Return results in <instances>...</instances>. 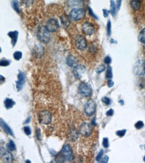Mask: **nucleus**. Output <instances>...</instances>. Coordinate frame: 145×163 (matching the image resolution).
Segmentation results:
<instances>
[{"mask_svg": "<svg viewBox=\"0 0 145 163\" xmlns=\"http://www.w3.org/2000/svg\"><path fill=\"white\" fill-rule=\"evenodd\" d=\"M58 157H60V160H64L65 161H72L74 158V156L71 146L68 144H64L60 153L58 154Z\"/></svg>", "mask_w": 145, "mask_h": 163, "instance_id": "f257e3e1", "label": "nucleus"}, {"mask_svg": "<svg viewBox=\"0 0 145 163\" xmlns=\"http://www.w3.org/2000/svg\"><path fill=\"white\" fill-rule=\"evenodd\" d=\"M50 31L47 28L46 26L40 25L39 26L38 29L37 30V37L40 42L44 44H46L50 41Z\"/></svg>", "mask_w": 145, "mask_h": 163, "instance_id": "f03ea898", "label": "nucleus"}, {"mask_svg": "<svg viewBox=\"0 0 145 163\" xmlns=\"http://www.w3.org/2000/svg\"><path fill=\"white\" fill-rule=\"evenodd\" d=\"M133 72L136 76H142L145 74V60H138L133 66Z\"/></svg>", "mask_w": 145, "mask_h": 163, "instance_id": "7ed1b4c3", "label": "nucleus"}, {"mask_svg": "<svg viewBox=\"0 0 145 163\" xmlns=\"http://www.w3.org/2000/svg\"><path fill=\"white\" fill-rule=\"evenodd\" d=\"M39 122L43 124H49L52 122V116L50 112L47 110H42L38 114Z\"/></svg>", "mask_w": 145, "mask_h": 163, "instance_id": "20e7f679", "label": "nucleus"}, {"mask_svg": "<svg viewBox=\"0 0 145 163\" xmlns=\"http://www.w3.org/2000/svg\"><path fill=\"white\" fill-rule=\"evenodd\" d=\"M78 92L82 96L89 97L92 94V89L90 84L86 82H82L78 86Z\"/></svg>", "mask_w": 145, "mask_h": 163, "instance_id": "39448f33", "label": "nucleus"}, {"mask_svg": "<svg viewBox=\"0 0 145 163\" xmlns=\"http://www.w3.org/2000/svg\"><path fill=\"white\" fill-rule=\"evenodd\" d=\"M85 16V12L82 8H74L70 12V17L74 21H78L83 19Z\"/></svg>", "mask_w": 145, "mask_h": 163, "instance_id": "423d86ee", "label": "nucleus"}, {"mask_svg": "<svg viewBox=\"0 0 145 163\" xmlns=\"http://www.w3.org/2000/svg\"><path fill=\"white\" fill-rule=\"evenodd\" d=\"M75 45L80 50H85L87 48V41L83 36L78 35L75 38Z\"/></svg>", "mask_w": 145, "mask_h": 163, "instance_id": "0eeeda50", "label": "nucleus"}, {"mask_svg": "<svg viewBox=\"0 0 145 163\" xmlns=\"http://www.w3.org/2000/svg\"><path fill=\"white\" fill-rule=\"evenodd\" d=\"M96 110V103L93 100H88L84 105V112L88 116H92L94 114Z\"/></svg>", "mask_w": 145, "mask_h": 163, "instance_id": "6e6552de", "label": "nucleus"}, {"mask_svg": "<svg viewBox=\"0 0 145 163\" xmlns=\"http://www.w3.org/2000/svg\"><path fill=\"white\" fill-rule=\"evenodd\" d=\"M92 132V126L87 122H83L80 127V133L82 136L88 137Z\"/></svg>", "mask_w": 145, "mask_h": 163, "instance_id": "1a4fd4ad", "label": "nucleus"}, {"mask_svg": "<svg viewBox=\"0 0 145 163\" xmlns=\"http://www.w3.org/2000/svg\"><path fill=\"white\" fill-rule=\"evenodd\" d=\"M86 72V67L82 64H78L74 68L73 74L76 79H81Z\"/></svg>", "mask_w": 145, "mask_h": 163, "instance_id": "9d476101", "label": "nucleus"}, {"mask_svg": "<svg viewBox=\"0 0 145 163\" xmlns=\"http://www.w3.org/2000/svg\"><path fill=\"white\" fill-rule=\"evenodd\" d=\"M94 27L89 21H86L82 25V31L86 36H91L94 33Z\"/></svg>", "mask_w": 145, "mask_h": 163, "instance_id": "9b49d317", "label": "nucleus"}, {"mask_svg": "<svg viewBox=\"0 0 145 163\" xmlns=\"http://www.w3.org/2000/svg\"><path fill=\"white\" fill-rule=\"evenodd\" d=\"M25 82V78L24 74L21 71H19L18 75V80L16 81V88L18 91H20L22 90L23 85Z\"/></svg>", "mask_w": 145, "mask_h": 163, "instance_id": "f8f14e48", "label": "nucleus"}, {"mask_svg": "<svg viewBox=\"0 0 145 163\" xmlns=\"http://www.w3.org/2000/svg\"><path fill=\"white\" fill-rule=\"evenodd\" d=\"M46 27L50 32H54L59 28L58 21L54 18L50 19L46 23Z\"/></svg>", "mask_w": 145, "mask_h": 163, "instance_id": "ddd939ff", "label": "nucleus"}, {"mask_svg": "<svg viewBox=\"0 0 145 163\" xmlns=\"http://www.w3.org/2000/svg\"><path fill=\"white\" fill-rule=\"evenodd\" d=\"M1 157L2 159L6 162H13L14 157L9 151H7L6 149L3 147H1Z\"/></svg>", "mask_w": 145, "mask_h": 163, "instance_id": "4468645a", "label": "nucleus"}, {"mask_svg": "<svg viewBox=\"0 0 145 163\" xmlns=\"http://www.w3.org/2000/svg\"><path fill=\"white\" fill-rule=\"evenodd\" d=\"M0 122H1V127H2V130H3L6 134L11 135V136H14L12 129L10 128V127L6 124L5 121L3 120V119L2 118H1V120H0Z\"/></svg>", "mask_w": 145, "mask_h": 163, "instance_id": "2eb2a0df", "label": "nucleus"}, {"mask_svg": "<svg viewBox=\"0 0 145 163\" xmlns=\"http://www.w3.org/2000/svg\"><path fill=\"white\" fill-rule=\"evenodd\" d=\"M66 61L68 66H69L71 68H74L78 64L77 59L74 56H72V55H69V56H67Z\"/></svg>", "mask_w": 145, "mask_h": 163, "instance_id": "dca6fc26", "label": "nucleus"}, {"mask_svg": "<svg viewBox=\"0 0 145 163\" xmlns=\"http://www.w3.org/2000/svg\"><path fill=\"white\" fill-rule=\"evenodd\" d=\"M8 36L11 38L12 40V44L13 47L16 46V42L18 41V31H10L8 33Z\"/></svg>", "mask_w": 145, "mask_h": 163, "instance_id": "f3484780", "label": "nucleus"}, {"mask_svg": "<svg viewBox=\"0 0 145 163\" xmlns=\"http://www.w3.org/2000/svg\"><path fill=\"white\" fill-rule=\"evenodd\" d=\"M130 5L132 10L137 11L140 8V6H141L140 0H130Z\"/></svg>", "mask_w": 145, "mask_h": 163, "instance_id": "a211bd4d", "label": "nucleus"}, {"mask_svg": "<svg viewBox=\"0 0 145 163\" xmlns=\"http://www.w3.org/2000/svg\"><path fill=\"white\" fill-rule=\"evenodd\" d=\"M15 104H16V102L11 98H6V100H4V106L6 109L8 110L12 108Z\"/></svg>", "mask_w": 145, "mask_h": 163, "instance_id": "6ab92c4d", "label": "nucleus"}, {"mask_svg": "<svg viewBox=\"0 0 145 163\" xmlns=\"http://www.w3.org/2000/svg\"><path fill=\"white\" fill-rule=\"evenodd\" d=\"M110 14H112L113 16L116 15V6L113 0H110Z\"/></svg>", "mask_w": 145, "mask_h": 163, "instance_id": "aec40b11", "label": "nucleus"}, {"mask_svg": "<svg viewBox=\"0 0 145 163\" xmlns=\"http://www.w3.org/2000/svg\"><path fill=\"white\" fill-rule=\"evenodd\" d=\"M61 21H62V23L64 25L65 27H68L70 25V19L66 15H62L61 17Z\"/></svg>", "mask_w": 145, "mask_h": 163, "instance_id": "412c9836", "label": "nucleus"}, {"mask_svg": "<svg viewBox=\"0 0 145 163\" xmlns=\"http://www.w3.org/2000/svg\"><path fill=\"white\" fill-rule=\"evenodd\" d=\"M6 146H7V148H8V150H10V151H14L16 149V144L12 140H10V142L7 144Z\"/></svg>", "mask_w": 145, "mask_h": 163, "instance_id": "4be33fe9", "label": "nucleus"}, {"mask_svg": "<svg viewBox=\"0 0 145 163\" xmlns=\"http://www.w3.org/2000/svg\"><path fill=\"white\" fill-rule=\"evenodd\" d=\"M138 40L142 44H145V27L140 31L138 35Z\"/></svg>", "mask_w": 145, "mask_h": 163, "instance_id": "5701e85b", "label": "nucleus"}, {"mask_svg": "<svg viewBox=\"0 0 145 163\" xmlns=\"http://www.w3.org/2000/svg\"><path fill=\"white\" fill-rule=\"evenodd\" d=\"M106 78L107 79H111L112 78V68L108 66L106 68Z\"/></svg>", "mask_w": 145, "mask_h": 163, "instance_id": "b1692460", "label": "nucleus"}, {"mask_svg": "<svg viewBox=\"0 0 145 163\" xmlns=\"http://www.w3.org/2000/svg\"><path fill=\"white\" fill-rule=\"evenodd\" d=\"M12 8H13V9H14L15 11H16L17 12H19L18 0H13V1L12 2Z\"/></svg>", "mask_w": 145, "mask_h": 163, "instance_id": "393cba45", "label": "nucleus"}, {"mask_svg": "<svg viewBox=\"0 0 145 163\" xmlns=\"http://www.w3.org/2000/svg\"><path fill=\"white\" fill-rule=\"evenodd\" d=\"M14 58L16 60H19L22 58V52H19V51H16L14 52Z\"/></svg>", "mask_w": 145, "mask_h": 163, "instance_id": "a878e982", "label": "nucleus"}, {"mask_svg": "<svg viewBox=\"0 0 145 163\" xmlns=\"http://www.w3.org/2000/svg\"><path fill=\"white\" fill-rule=\"evenodd\" d=\"M105 69H106L105 66L103 65V64H102V65L98 66L96 68V72L97 74H100V73H102V72L104 71Z\"/></svg>", "mask_w": 145, "mask_h": 163, "instance_id": "bb28decb", "label": "nucleus"}, {"mask_svg": "<svg viewBox=\"0 0 145 163\" xmlns=\"http://www.w3.org/2000/svg\"><path fill=\"white\" fill-rule=\"evenodd\" d=\"M10 61H8V59H2L0 61V66H8L10 65Z\"/></svg>", "mask_w": 145, "mask_h": 163, "instance_id": "cd10ccee", "label": "nucleus"}, {"mask_svg": "<svg viewBox=\"0 0 145 163\" xmlns=\"http://www.w3.org/2000/svg\"><path fill=\"white\" fill-rule=\"evenodd\" d=\"M106 31L107 36H110V34H111V22H110V20H108V23H107Z\"/></svg>", "mask_w": 145, "mask_h": 163, "instance_id": "c85d7f7f", "label": "nucleus"}, {"mask_svg": "<svg viewBox=\"0 0 145 163\" xmlns=\"http://www.w3.org/2000/svg\"><path fill=\"white\" fill-rule=\"evenodd\" d=\"M102 102L104 103V104H105L106 106H108L110 105V103H111V100H110V99L109 98H108V97H103L102 98Z\"/></svg>", "mask_w": 145, "mask_h": 163, "instance_id": "c756f323", "label": "nucleus"}, {"mask_svg": "<svg viewBox=\"0 0 145 163\" xmlns=\"http://www.w3.org/2000/svg\"><path fill=\"white\" fill-rule=\"evenodd\" d=\"M126 133V130H121V131H118L116 132V134L119 137H123L125 135Z\"/></svg>", "mask_w": 145, "mask_h": 163, "instance_id": "7c9ffc66", "label": "nucleus"}, {"mask_svg": "<svg viewBox=\"0 0 145 163\" xmlns=\"http://www.w3.org/2000/svg\"><path fill=\"white\" fill-rule=\"evenodd\" d=\"M102 145L105 148H108L109 147V141L108 138H104L102 141Z\"/></svg>", "mask_w": 145, "mask_h": 163, "instance_id": "2f4dec72", "label": "nucleus"}, {"mask_svg": "<svg viewBox=\"0 0 145 163\" xmlns=\"http://www.w3.org/2000/svg\"><path fill=\"white\" fill-rule=\"evenodd\" d=\"M134 126L136 129H141L144 126L143 122L142 121H138L134 125Z\"/></svg>", "mask_w": 145, "mask_h": 163, "instance_id": "473e14b6", "label": "nucleus"}, {"mask_svg": "<svg viewBox=\"0 0 145 163\" xmlns=\"http://www.w3.org/2000/svg\"><path fill=\"white\" fill-rule=\"evenodd\" d=\"M103 154H104V151H103V150H101L99 152V153L98 154V155H97L96 158V161L100 162L102 159V157Z\"/></svg>", "mask_w": 145, "mask_h": 163, "instance_id": "72a5a7b5", "label": "nucleus"}, {"mask_svg": "<svg viewBox=\"0 0 145 163\" xmlns=\"http://www.w3.org/2000/svg\"><path fill=\"white\" fill-rule=\"evenodd\" d=\"M23 131H24V133L25 134L27 135V136H29L30 134H31V129L29 128V126H25L23 128Z\"/></svg>", "mask_w": 145, "mask_h": 163, "instance_id": "f704fd0d", "label": "nucleus"}, {"mask_svg": "<svg viewBox=\"0 0 145 163\" xmlns=\"http://www.w3.org/2000/svg\"><path fill=\"white\" fill-rule=\"evenodd\" d=\"M88 12H89L90 15L92 17H94V19H98V17L96 16V14H95L93 12L92 10V9H91V8H90V7H88Z\"/></svg>", "mask_w": 145, "mask_h": 163, "instance_id": "c9c22d12", "label": "nucleus"}, {"mask_svg": "<svg viewBox=\"0 0 145 163\" xmlns=\"http://www.w3.org/2000/svg\"><path fill=\"white\" fill-rule=\"evenodd\" d=\"M104 63L106 64H110L111 63V61H112V59L110 58V56H106V57H105L104 59Z\"/></svg>", "mask_w": 145, "mask_h": 163, "instance_id": "e433bc0d", "label": "nucleus"}, {"mask_svg": "<svg viewBox=\"0 0 145 163\" xmlns=\"http://www.w3.org/2000/svg\"><path fill=\"white\" fill-rule=\"evenodd\" d=\"M109 157L107 155H105L104 157H103L100 160V162L102 163H107L108 162Z\"/></svg>", "mask_w": 145, "mask_h": 163, "instance_id": "4c0bfd02", "label": "nucleus"}, {"mask_svg": "<svg viewBox=\"0 0 145 163\" xmlns=\"http://www.w3.org/2000/svg\"><path fill=\"white\" fill-rule=\"evenodd\" d=\"M106 114L107 116H112L114 114V110L113 109L108 110L106 112Z\"/></svg>", "mask_w": 145, "mask_h": 163, "instance_id": "58836bf2", "label": "nucleus"}, {"mask_svg": "<svg viewBox=\"0 0 145 163\" xmlns=\"http://www.w3.org/2000/svg\"><path fill=\"white\" fill-rule=\"evenodd\" d=\"M33 0H23V2H24V4L27 6H31L32 3H33Z\"/></svg>", "mask_w": 145, "mask_h": 163, "instance_id": "ea45409f", "label": "nucleus"}, {"mask_svg": "<svg viewBox=\"0 0 145 163\" xmlns=\"http://www.w3.org/2000/svg\"><path fill=\"white\" fill-rule=\"evenodd\" d=\"M122 4V0H116V9L117 10H119Z\"/></svg>", "mask_w": 145, "mask_h": 163, "instance_id": "a19ab883", "label": "nucleus"}, {"mask_svg": "<svg viewBox=\"0 0 145 163\" xmlns=\"http://www.w3.org/2000/svg\"><path fill=\"white\" fill-rule=\"evenodd\" d=\"M36 136L39 140H41V131L39 128L37 129L36 131Z\"/></svg>", "mask_w": 145, "mask_h": 163, "instance_id": "79ce46f5", "label": "nucleus"}, {"mask_svg": "<svg viewBox=\"0 0 145 163\" xmlns=\"http://www.w3.org/2000/svg\"><path fill=\"white\" fill-rule=\"evenodd\" d=\"M108 86L109 88H111L114 86V82L111 79H109L108 81Z\"/></svg>", "mask_w": 145, "mask_h": 163, "instance_id": "37998d69", "label": "nucleus"}, {"mask_svg": "<svg viewBox=\"0 0 145 163\" xmlns=\"http://www.w3.org/2000/svg\"><path fill=\"white\" fill-rule=\"evenodd\" d=\"M103 14H104V17H107L109 15V12L107 10H104H104H103Z\"/></svg>", "mask_w": 145, "mask_h": 163, "instance_id": "c03bdc74", "label": "nucleus"}, {"mask_svg": "<svg viewBox=\"0 0 145 163\" xmlns=\"http://www.w3.org/2000/svg\"><path fill=\"white\" fill-rule=\"evenodd\" d=\"M29 122H30V117H29L25 121V124H28V123H29Z\"/></svg>", "mask_w": 145, "mask_h": 163, "instance_id": "a18cd8bd", "label": "nucleus"}, {"mask_svg": "<svg viewBox=\"0 0 145 163\" xmlns=\"http://www.w3.org/2000/svg\"><path fill=\"white\" fill-rule=\"evenodd\" d=\"M119 103H120V104H122V105H123V104H124L123 100H120V101H119Z\"/></svg>", "mask_w": 145, "mask_h": 163, "instance_id": "49530a36", "label": "nucleus"}, {"mask_svg": "<svg viewBox=\"0 0 145 163\" xmlns=\"http://www.w3.org/2000/svg\"><path fill=\"white\" fill-rule=\"evenodd\" d=\"M26 162H27V163H29V162H31L29 161V160H26Z\"/></svg>", "mask_w": 145, "mask_h": 163, "instance_id": "de8ad7c7", "label": "nucleus"}, {"mask_svg": "<svg viewBox=\"0 0 145 163\" xmlns=\"http://www.w3.org/2000/svg\"><path fill=\"white\" fill-rule=\"evenodd\" d=\"M143 160H144V161L145 162V156H144V158H143Z\"/></svg>", "mask_w": 145, "mask_h": 163, "instance_id": "09e8293b", "label": "nucleus"}, {"mask_svg": "<svg viewBox=\"0 0 145 163\" xmlns=\"http://www.w3.org/2000/svg\"><path fill=\"white\" fill-rule=\"evenodd\" d=\"M144 149H145V146H144Z\"/></svg>", "mask_w": 145, "mask_h": 163, "instance_id": "8fccbe9b", "label": "nucleus"}]
</instances>
